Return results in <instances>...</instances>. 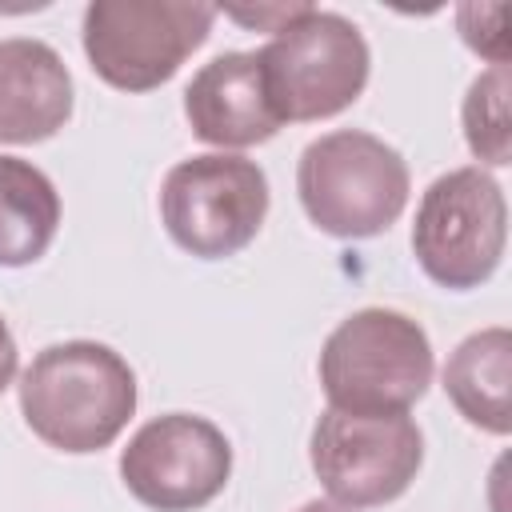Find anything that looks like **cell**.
I'll list each match as a JSON object with an SVG mask.
<instances>
[{"instance_id":"obj_1","label":"cell","mask_w":512,"mask_h":512,"mask_svg":"<svg viewBox=\"0 0 512 512\" xmlns=\"http://www.w3.org/2000/svg\"><path fill=\"white\" fill-rule=\"evenodd\" d=\"M136 412V372L96 340L48 344L20 376V416L56 452L108 448Z\"/></svg>"},{"instance_id":"obj_2","label":"cell","mask_w":512,"mask_h":512,"mask_svg":"<svg viewBox=\"0 0 512 512\" xmlns=\"http://www.w3.org/2000/svg\"><path fill=\"white\" fill-rule=\"evenodd\" d=\"M296 192L320 232L336 240H368L400 220L412 176L404 156L380 136L336 128L300 152Z\"/></svg>"},{"instance_id":"obj_3","label":"cell","mask_w":512,"mask_h":512,"mask_svg":"<svg viewBox=\"0 0 512 512\" xmlns=\"http://www.w3.org/2000/svg\"><path fill=\"white\" fill-rule=\"evenodd\" d=\"M256 68L276 120L308 124L360 100L372 72V52L348 16L308 8L256 52Z\"/></svg>"},{"instance_id":"obj_4","label":"cell","mask_w":512,"mask_h":512,"mask_svg":"<svg viewBox=\"0 0 512 512\" xmlns=\"http://www.w3.org/2000/svg\"><path fill=\"white\" fill-rule=\"evenodd\" d=\"M432 340L396 308H360L320 352V388L340 412H408L432 384Z\"/></svg>"},{"instance_id":"obj_5","label":"cell","mask_w":512,"mask_h":512,"mask_svg":"<svg viewBox=\"0 0 512 512\" xmlns=\"http://www.w3.org/2000/svg\"><path fill=\"white\" fill-rule=\"evenodd\" d=\"M220 8L192 0H92L84 8V56L120 92H152L208 40Z\"/></svg>"},{"instance_id":"obj_6","label":"cell","mask_w":512,"mask_h":512,"mask_svg":"<svg viewBox=\"0 0 512 512\" xmlns=\"http://www.w3.org/2000/svg\"><path fill=\"white\" fill-rule=\"evenodd\" d=\"M268 216V176L240 152H204L168 168L160 220L176 248L200 260L236 256Z\"/></svg>"},{"instance_id":"obj_7","label":"cell","mask_w":512,"mask_h":512,"mask_svg":"<svg viewBox=\"0 0 512 512\" xmlns=\"http://www.w3.org/2000/svg\"><path fill=\"white\" fill-rule=\"evenodd\" d=\"M508 204L504 188L476 164L436 176L416 208L412 252L428 280L448 292L480 288L504 256Z\"/></svg>"},{"instance_id":"obj_8","label":"cell","mask_w":512,"mask_h":512,"mask_svg":"<svg viewBox=\"0 0 512 512\" xmlns=\"http://www.w3.org/2000/svg\"><path fill=\"white\" fill-rule=\"evenodd\" d=\"M308 460L324 492L344 508L392 504L424 464V432L408 412H340L324 408Z\"/></svg>"},{"instance_id":"obj_9","label":"cell","mask_w":512,"mask_h":512,"mask_svg":"<svg viewBox=\"0 0 512 512\" xmlns=\"http://www.w3.org/2000/svg\"><path fill=\"white\" fill-rule=\"evenodd\" d=\"M228 476L232 444L196 412H168L140 424L120 452L124 488L152 512H196L228 488Z\"/></svg>"},{"instance_id":"obj_10","label":"cell","mask_w":512,"mask_h":512,"mask_svg":"<svg viewBox=\"0 0 512 512\" xmlns=\"http://www.w3.org/2000/svg\"><path fill=\"white\" fill-rule=\"evenodd\" d=\"M184 116L192 132L216 148H252L280 132L260 84L256 52L212 56L184 88Z\"/></svg>"},{"instance_id":"obj_11","label":"cell","mask_w":512,"mask_h":512,"mask_svg":"<svg viewBox=\"0 0 512 512\" xmlns=\"http://www.w3.org/2000/svg\"><path fill=\"white\" fill-rule=\"evenodd\" d=\"M72 72L64 56L32 36L0 40V144H40L72 116Z\"/></svg>"},{"instance_id":"obj_12","label":"cell","mask_w":512,"mask_h":512,"mask_svg":"<svg viewBox=\"0 0 512 512\" xmlns=\"http://www.w3.org/2000/svg\"><path fill=\"white\" fill-rule=\"evenodd\" d=\"M512 332L480 328L456 344L444 364V392L456 412L492 436H508L512 428Z\"/></svg>"},{"instance_id":"obj_13","label":"cell","mask_w":512,"mask_h":512,"mask_svg":"<svg viewBox=\"0 0 512 512\" xmlns=\"http://www.w3.org/2000/svg\"><path fill=\"white\" fill-rule=\"evenodd\" d=\"M60 228L56 184L20 156H0V268L36 264Z\"/></svg>"},{"instance_id":"obj_14","label":"cell","mask_w":512,"mask_h":512,"mask_svg":"<svg viewBox=\"0 0 512 512\" xmlns=\"http://www.w3.org/2000/svg\"><path fill=\"white\" fill-rule=\"evenodd\" d=\"M508 92H512L508 64H492L488 72H480L468 84V96H464V108H460V116H464V140H468L472 156L484 160V164H496V168H504L512 160Z\"/></svg>"},{"instance_id":"obj_15","label":"cell","mask_w":512,"mask_h":512,"mask_svg":"<svg viewBox=\"0 0 512 512\" xmlns=\"http://www.w3.org/2000/svg\"><path fill=\"white\" fill-rule=\"evenodd\" d=\"M484 12L488 4H464L456 8V28L464 36V44L480 56H488L492 64H508V52H504V32H488L484 28Z\"/></svg>"},{"instance_id":"obj_16","label":"cell","mask_w":512,"mask_h":512,"mask_svg":"<svg viewBox=\"0 0 512 512\" xmlns=\"http://www.w3.org/2000/svg\"><path fill=\"white\" fill-rule=\"evenodd\" d=\"M308 8L312 4H256V8H224V16H232L236 24L256 28V32H280L296 16H304Z\"/></svg>"},{"instance_id":"obj_17","label":"cell","mask_w":512,"mask_h":512,"mask_svg":"<svg viewBox=\"0 0 512 512\" xmlns=\"http://www.w3.org/2000/svg\"><path fill=\"white\" fill-rule=\"evenodd\" d=\"M16 368H20V348H16V336H12L8 320L0 316V392L16 380Z\"/></svg>"},{"instance_id":"obj_18","label":"cell","mask_w":512,"mask_h":512,"mask_svg":"<svg viewBox=\"0 0 512 512\" xmlns=\"http://www.w3.org/2000/svg\"><path fill=\"white\" fill-rule=\"evenodd\" d=\"M296 512H356V508H344V504H336V500H308V504H300Z\"/></svg>"}]
</instances>
